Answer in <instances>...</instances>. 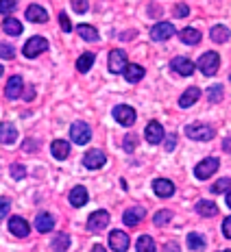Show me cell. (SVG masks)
I'll list each match as a JSON object with an SVG mask.
<instances>
[{
    "instance_id": "cell-1",
    "label": "cell",
    "mask_w": 231,
    "mask_h": 252,
    "mask_svg": "<svg viewBox=\"0 0 231 252\" xmlns=\"http://www.w3.org/2000/svg\"><path fill=\"white\" fill-rule=\"evenodd\" d=\"M186 135L194 141H209L214 137V128L209 124H203V122H194V124H188L186 126Z\"/></svg>"
},
{
    "instance_id": "cell-2",
    "label": "cell",
    "mask_w": 231,
    "mask_h": 252,
    "mask_svg": "<svg viewBox=\"0 0 231 252\" xmlns=\"http://www.w3.org/2000/svg\"><path fill=\"white\" fill-rule=\"evenodd\" d=\"M198 70L203 72L205 76H214L218 72V65H220V57H218V52H214V50H209L205 52V55L198 59Z\"/></svg>"
},
{
    "instance_id": "cell-3",
    "label": "cell",
    "mask_w": 231,
    "mask_h": 252,
    "mask_svg": "<svg viewBox=\"0 0 231 252\" xmlns=\"http://www.w3.org/2000/svg\"><path fill=\"white\" fill-rule=\"evenodd\" d=\"M70 139L75 141V144H78V146H85L87 141L92 139V130H90V126H87L85 122H75L70 126Z\"/></svg>"
},
{
    "instance_id": "cell-4",
    "label": "cell",
    "mask_w": 231,
    "mask_h": 252,
    "mask_svg": "<svg viewBox=\"0 0 231 252\" xmlns=\"http://www.w3.org/2000/svg\"><path fill=\"white\" fill-rule=\"evenodd\" d=\"M114 118H116V122L122 126H133L138 115H135V109L129 107V104H118V107L114 109Z\"/></svg>"
},
{
    "instance_id": "cell-5",
    "label": "cell",
    "mask_w": 231,
    "mask_h": 252,
    "mask_svg": "<svg viewBox=\"0 0 231 252\" xmlns=\"http://www.w3.org/2000/svg\"><path fill=\"white\" fill-rule=\"evenodd\" d=\"M218 165H220V161L214 159V157H209V159L201 161V163L194 167V176H196L198 181H207L209 176H214V172L218 170Z\"/></svg>"
},
{
    "instance_id": "cell-6",
    "label": "cell",
    "mask_w": 231,
    "mask_h": 252,
    "mask_svg": "<svg viewBox=\"0 0 231 252\" xmlns=\"http://www.w3.org/2000/svg\"><path fill=\"white\" fill-rule=\"evenodd\" d=\"M48 50V41L44 37H31L29 41L24 44V57H29V59H35V57H39L41 52Z\"/></svg>"
},
{
    "instance_id": "cell-7",
    "label": "cell",
    "mask_w": 231,
    "mask_h": 252,
    "mask_svg": "<svg viewBox=\"0 0 231 252\" xmlns=\"http://www.w3.org/2000/svg\"><path fill=\"white\" fill-rule=\"evenodd\" d=\"M109 224V213L107 211H94L90 218H87V228L92 230V233H101V230L107 228Z\"/></svg>"
},
{
    "instance_id": "cell-8",
    "label": "cell",
    "mask_w": 231,
    "mask_h": 252,
    "mask_svg": "<svg viewBox=\"0 0 231 252\" xmlns=\"http://www.w3.org/2000/svg\"><path fill=\"white\" fill-rule=\"evenodd\" d=\"M175 35V26L170 22H159L151 29V39L153 41H166Z\"/></svg>"
},
{
    "instance_id": "cell-9",
    "label": "cell",
    "mask_w": 231,
    "mask_h": 252,
    "mask_svg": "<svg viewBox=\"0 0 231 252\" xmlns=\"http://www.w3.org/2000/svg\"><path fill=\"white\" fill-rule=\"evenodd\" d=\"M144 135H146V141L149 144H161L164 141V137H166V133H164V126H161L159 122H149L146 124V130H144Z\"/></svg>"
},
{
    "instance_id": "cell-10",
    "label": "cell",
    "mask_w": 231,
    "mask_h": 252,
    "mask_svg": "<svg viewBox=\"0 0 231 252\" xmlns=\"http://www.w3.org/2000/svg\"><path fill=\"white\" fill-rule=\"evenodd\" d=\"M124 65H127V52L116 48L109 52V72H114V74H120V72L124 70Z\"/></svg>"
},
{
    "instance_id": "cell-11",
    "label": "cell",
    "mask_w": 231,
    "mask_h": 252,
    "mask_svg": "<svg viewBox=\"0 0 231 252\" xmlns=\"http://www.w3.org/2000/svg\"><path fill=\"white\" fill-rule=\"evenodd\" d=\"M109 248L116 252L129 250V235L122 233V230H112V235H109Z\"/></svg>"
},
{
    "instance_id": "cell-12",
    "label": "cell",
    "mask_w": 231,
    "mask_h": 252,
    "mask_svg": "<svg viewBox=\"0 0 231 252\" xmlns=\"http://www.w3.org/2000/svg\"><path fill=\"white\" fill-rule=\"evenodd\" d=\"M105 161H107V157H105L103 150H90L83 157V165H85L87 170H98V167L105 165Z\"/></svg>"
},
{
    "instance_id": "cell-13",
    "label": "cell",
    "mask_w": 231,
    "mask_h": 252,
    "mask_svg": "<svg viewBox=\"0 0 231 252\" xmlns=\"http://www.w3.org/2000/svg\"><path fill=\"white\" fill-rule=\"evenodd\" d=\"M170 67L177 72V74H181V76H190L196 65H194V63L188 59V57H175V59L170 61Z\"/></svg>"
},
{
    "instance_id": "cell-14",
    "label": "cell",
    "mask_w": 231,
    "mask_h": 252,
    "mask_svg": "<svg viewBox=\"0 0 231 252\" xmlns=\"http://www.w3.org/2000/svg\"><path fill=\"white\" fill-rule=\"evenodd\" d=\"M144 215H146V209L144 207H131V209L124 211L122 222L127 224V226H138L142 220H144Z\"/></svg>"
},
{
    "instance_id": "cell-15",
    "label": "cell",
    "mask_w": 231,
    "mask_h": 252,
    "mask_svg": "<svg viewBox=\"0 0 231 252\" xmlns=\"http://www.w3.org/2000/svg\"><path fill=\"white\" fill-rule=\"evenodd\" d=\"M153 191L159 198H170L175 193V183L168 181V178H157V181H153Z\"/></svg>"
},
{
    "instance_id": "cell-16",
    "label": "cell",
    "mask_w": 231,
    "mask_h": 252,
    "mask_svg": "<svg viewBox=\"0 0 231 252\" xmlns=\"http://www.w3.org/2000/svg\"><path fill=\"white\" fill-rule=\"evenodd\" d=\"M22 78L20 76H11L7 83V87H4V96L9 98V100H18L20 96H22Z\"/></svg>"
},
{
    "instance_id": "cell-17",
    "label": "cell",
    "mask_w": 231,
    "mask_h": 252,
    "mask_svg": "<svg viewBox=\"0 0 231 252\" xmlns=\"http://www.w3.org/2000/svg\"><path fill=\"white\" fill-rule=\"evenodd\" d=\"M124 78H127V83H140L142 78H144V67L142 65H138V63H127L124 65Z\"/></svg>"
},
{
    "instance_id": "cell-18",
    "label": "cell",
    "mask_w": 231,
    "mask_h": 252,
    "mask_svg": "<svg viewBox=\"0 0 231 252\" xmlns=\"http://www.w3.org/2000/svg\"><path fill=\"white\" fill-rule=\"evenodd\" d=\"M9 230H11L15 237H26V235L31 233L29 222H26V220H22V218H18V215L9 220Z\"/></svg>"
},
{
    "instance_id": "cell-19",
    "label": "cell",
    "mask_w": 231,
    "mask_h": 252,
    "mask_svg": "<svg viewBox=\"0 0 231 252\" xmlns=\"http://www.w3.org/2000/svg\"><path fill=\"white\" fill-rule=\"evenodd\" d=\"M26 20H29V22L44 24V22H48V13H46V9L39 7V4H31V7L26 9Z\"/></svg>"
},
{
    "instance_id": "cell-20",
    "label": "cell",
    "mask_w": 231,
    "mask_h": 252,
    "mask_svg": "<svg viewBox=\"0 0 231 252\" xmlns=\"http://www.w3.org/2000/svg\"><path fill=\"white\" fill-rule=\"evenodd\" d=\"M50 152H52V157H55V159L64 161V159H68V155H70V144L64 141V139H55L50 144Z\"/></svg>"
},
{
    "instance_id": "cell-21",
    "label": "cell",
    "mask_w": 231,
    "mask_h": 252,
    "mask_svg": "<svg viewBox=\"0 0 231 252\" xmlns=\"http://www.w3.org/2000/svg\"><path fill=\"white\" fill-rule=\"evenodd\" d=\"M18 139V130H15L13 124L2 122L0 124V144H13Z\"/></svg>"
},
{
    "instance_id": "cell-22",
    "label": "cell",
    "mask_w": 231,
    "mask_h": 252,
    "mask_svg": "<svg viewBox=\"0 0 231 252\" xmlns=\"http://www.w3.org/2000/svg\"><path fill=\"white\" fill-rule=\"evenodd\" d=\"M201 98V89L198 87H190L188 92H183L181 94V98H179V107L181 109H188V107H192L194 102Z\"/></svg>"
},
{
    "instance_id": "cell-23",
    "label": "cell",
    "mask_w": 231,
    "mask_h": 252,
    "mask_svg": "<svg viewBox=\"0 0 231 252\" xmlns=\"http://www.w3.org/2000/svg\"><path fill=\"white\" fill-rule=\"evenodd\" d=\"M179 37H181V41L183 44H188V46H196L198 41H201V31H196V29H190V26H188V29H181L179 31Z\"/></svg>"
},
{
    "instance_id": "cell-24",
    "label": "cell",
    "mask_w": 231,
    "mask_h": 252,
    "mask_svg": "<svg viewBox=\"0 0 231 252\" xmlns=\"http://www.w3.org/2000/svg\"><path fill=\"white\" fill-rule=\"evenodd\" d=\"M87 198H90V196H87V189L85 187H75V189H72V191H70V204H72V207H83V204H87Z\"/></svg>"
},
{
    "instance_id": "cell-25",
    "label": "cell",
    "mask_w": 231,
    "mask_h": 252,
    "mask_svg": "<svg viewBox=\"0 0 231 252\" xmlns=\"http://www.w3.org/2000/svg\"><path fill=\"white\" fill-rule=\"evenodd\" d=\"M209 37L216 41V44H225V41H229V37H231V31L223 24H216L212 31H209Z\"/></svg>"
},
{
    "instance_id": "cell-26",
    "label": "cell",
    "mask_w": 231,
    "mask_h": 252,
    "mask_svg": "<svg viewBox=\"0 0 231 252\" xmlns=\"http://www.w3.org/2000/svg\"><path fill=\"white\" fill-rule=\"evenodd\" d=\"M55 226V220H52L50 213H39L38 218H35V228L39 230V233H48Z\"/></svg>"
},
{
    "instance_id": "cell-27",
    "label": "cell",
    "mask_w": 231,
    "mask_h": 252,
    "mask_svg": "<svg viewBox=\"0 0 231 252\" xmlns=\"http://www.w3.org/2000/svg\"><path fill=\"white\" fill-rule=\"evenodd\" d=\"M196 213L203 215V218H214L218 213V207L209 200H198L196 202Z\"/></svg>"
},
{
    "instance_id": "cell-28",
    "label": "cell",
    "mask_w": 231,
    "mask_h": 252,
    "mask_svg": "<svg viewBox=\"0 0 231 252\" xmlns=\"http://www.w3.org/2000/svg\"><path fill=\"white\" fill-rule=\"evenodd\" d=\"M94 59H96V57H94L92 52H83V55L77 59V70L83 72V74H85V72H90V67L94 65Z\"/></svg>"
},
{
    "instance_id": "cell-29",
    "label": "cell",
    "mask_w": 231,
    "mask_h": 252,
    "mask_svg": "<svg viewBox=\"0 0 231 252\" xmlns=\"http://www.w3.org/2000/svg\"><path fill=\"white\" fill-rule=\"evenodd\" d=\"M2 31H4L7 35H13V37H18V35L22 33V24H20L15 18H7V20L2 22Z\"/></svg>"
},
{
    "instance_id": "cell-30",
    "label": "cell",
    "mask_w": 231,
    "mask_h": 252,
    "mask_svg": "<svg viewBox=\"0 0 231 252\" xmlns=\"http://www.w3.org/2000/svg\"><path fill=\"white\" fill-rule=\"evenodd\" d=\"M77 31H78V35H81V39H85V41H98V31L94 29V26L81 24Z\"/></svg>"
},
{
    "instance_id": "cell-31",
    "label": "cell",
    "mask_w": 231,
    "mask_h": 252,
    "mask_svg": "<svg viewBox=\"0 0 231 252\" xmlns=\"http://www.w3.org/2000/svg\"><path fill=\"white\" fill-rule=\"evenodd\" d=\"M135 250L138 252H155V241L153 237H149V235H142L138 239V244H135Z\"/></svg>"
},
{
    "instance_id": "cell-32",
    "label": "cell",
    "mask_w": 231,
    "mask_h": 252,
    "mask_svg": "<svg viewBox=\"0 0 231 252\" xmlns=\"http://www.w3.org/2000/svg\"><path fill=\"white\" fill-rule=\"evenodd\" d=\"M205 237L203 235H198V233H190L188 235V248L190 250H201V248H205Z\"/></svg>"
},
{
    "instance_id": "cell-33",
    "label": "cell",
    "mask_w": 231,
    "mask_h": 252,
    "mask_svg": "<svg viewBox=\"0 0 231 252\" xmlns=\"http://www.w3.org/2000/svg\"><path fill=\"white\" fill-rule=\"evenodd\" d=\"M52 250H68L70 248V237H68L66 233H59L55 239H52Z\"/></svg>"
},
{
    "instance_id": "cell-34",
    "label": "cell",
    "mask_w": 231,
    "mask_h": 252,
    "mask_svg": "<svg viewBox=\"0 0 231 252\" xmlns=\"http://www.w3.org/2000/svg\"><path fill=\"white\" fill-rule=\"evenodd\" d=\"M205 96H207L209 102H220L223 100V85H212L205 92Z\"/></svg>"
},
{
    "instance_id": "cell-35",
    "label": "cell",
    "mask_w": 231,
    "mask_h": 252,
    "mask_svg": "<svg viewBox=\"0 0 231 252\" xmlns=\"http://www.w3.org/2000/svg\"><path fill=\"white\" fill-rule=\"evenodd\" d=\"M170 220H172V213H170V211H157V213L153 215V222L157 224V226H166Z\"/></svg>"
},
{
    "instance_id": "cell-36",
    "label": "cell",
    "mask_w": 231,
    "mask_h": 252,
    "mask_svg": "<svg viewBox=\"0 0 231 252\" xmlns=\"http://www.w3.org/2000/svg\"><path fill=\"white\" fill-rule=\"evenodd\" d=\"M229 187H231V178H220V181L214 183L212 191L214 193H225V191H229Z\"/></svg>"
},
{
    "instance_id": "cell-37",
    "label": "cell",
    "mask_w": 231,
    "mask_h": 252,
    "mask_svg": "<svg viewBox=\"0 0 231 252\" xmlns=\"http://www.w3.org/2000/svg\"><path fill=\"white\" fill-rule=\"evenodd\" d=\"M135 146H138V135H133V133L124 135V144H122V148L127 150V152H133V150H135Z\"/></svg>"
},
{
    "instance_id": "cell-38",
    "label": "cell",
    "mask_w": 231,
    "mask_h": 252,
    "mask_svg": "<svg viewBox=\"0 0 231 252\" xmlns=\"http://www.w3.org/2000/svg\"><path fill=\"white\" fill-rule=\"evenodd\" d=\"M0 57H2V59H13L15 57L13 46L11 44H0Z\"/></svg>"
},
{
    "instance_id": "cell-39",
    "label": "cell",
    "mask_w": 231,
    "mask_h": 252,
    "mask_svg": "<svg viewBox=\"0 0 231 252\" xmlns=\"http://www.w3.org/2000/svg\"><path fill=\"white\" fill-rule=\"evenodd\" d=\"M11 176L15 178V181H22V178L26 176V170H24V165H11Z\"/></svg>"
},
{
    "instance_id": "cell-40",
    "label": "cell",
    "mask_w": 231,
    "mask_h": 252,
    "mask_svg": "<svg viewBox=\"0 0 231 252\" xmlns=\"http://www.w3.org/2000/svg\"><path fill=\"white\" fill-rule=\"evenodd\" d=\"M87 7H90V4H87V0H72V9H75L77 13H85Z\"/></svg>"
},
{
    "instance_id": "cell-41",
    "label": "cell",
    "mask_w": 231,
    "mask_h": 252,
    "mask_svg": "<svg viewBox=\"0 0 231 252\" xmlns=\"http://www.w3.org/2000/svg\"><path fill=\"white\" fill-rule=\"evenodd\" d=\"M15 9V0H0V13H11Z\"/></svg>"
},
{
    "instance_id": "cell-42",
    "label": "cell",
    "mask_w": 231,
    "mask_h": 252,
    "mask_svg": "<svg viewBox=\"0 0 231 252\" xmlns=\"http://www.w3.org/2000/svg\"><path fill=\"white\" fill-rule=\"evenodd\" d=\"M175 15H177V18H186V15H190V7H188V4H183V2H179L175 7Z\"/></svg>"
},
{
    "instance_id": "cell-43",
    "label": "cell",
    "mask_w": 231,
    "mask_h": 252,
    "mask_svg": "<svg viewBox=\"0 0 231 252\" xmlns=\"http://www.w3.org/2000/svg\"><path fill=\"white\" fill-rule=\"evenodd\" d=\"M9 209H11V202H9L7 198H0V218H7Z\"/></svg>"
},
{
    "instance_id": "cell-44",
    "label": "cell",
    "mask_w": 231,
    "mask_h": 252,
    "mask_svg": "<svg viewBox=\"0 0 231 252\" xmlns=\"http://www.w3.org/2000/svg\"><path fill=\"white\" fill-rule=\"evenodd\" d=\"M164 148H166V152H172L177 148V137L175 135H168L166 137V144H164Z\"/></svg>"
},
{
    "instance_id": "cell-45",
    "label": "cell",
    "mask_w": 231,
    "mask_h": 252,
    "mask_svg": "<svg viewBox=\"0 0 231 252\" xmlns=\"http://www.w3.org/2000/svg\"><path fill=\"white\" fill-rule=\"evenodd\" d=\"M59 24H61V29L66 31V33H70V29H72V24H70V18H68L66 13H61L59 15Z\"/></svg>"
},
{
    "instance_id": "cell-46",
    "label": "cell",
    "mask_w": 231,
    "mask_h": 252,
    "mask_svg": "<svg viewBox=\"0 0 231 252\" xmlns=\"http://www.w3.org/2000/svg\"><path fill=\"white\" fill-rule=\"evenodd\" d=\"M223 235H225L227 239H231V215L223 220Z\"/></svg>"
},
{
    "instance_id": "cell-47",
    "label": "cell",
    "mask_w": 231,
    "mask_h": 252,
    "mask_svg": "<svg viewBox=\"0 0 231 252\" xmlns=\"http://www.w3.org/2000/svg\"><path fill=\"white\" fill-rule=\"evenodd\" d=\"M223 148L227 150V152H231V137H227V139L223 141Z\"/></svg>"
},
{
    "instance_id": "cell-48",
    "label": "cell",
    "mask_w": 231,
    "mask_h": 252,
    "mask_svg": "<svg viewBox=\"0 0 231 252\" xmlns=\"http://www.w3.org/2000/svg\"><path fill=\"white\" fill-rule=\"evenodd\" d=\"M33 96H35V89H33V87H29V92H26V100H31Z\"/></svg>"
},
{
    "instance_id": "cell-49",
    "label": "cell",
    "mask_w": 231,
    "mask_h": 252,
    "mask_svg": "<svg viewBox=\"0 0 231 252\" xmlns=\"http://www.w3.org/2000/svg\"><path fill=\"white\" fill-rule=\"evenodd\" d=\"M166 250H179V246H177V244H168Z\"/></svg>"
},
{
    "instance_id": "cell-50",
    "label": "cell",
    "mask_w": 231,
    "mask_h": 252,
    "mask_svg": "<svg viewBox=\"0 0 231 252\" xmlns=\"http://www.w3.org/2000/svg\"><path fill=\"white\" fill-rule=\"evenodd\" d=\"M227 204H229V209H231V191H229V196H227Z\"/></svg>"
},
{
    "instance_id": "cell-51",
    "label": "cell",
    "mask_w": 231,
    "mask_h": 252,
    "mask_svg": "<svg viewBox=\"0 0 231 252\" xmlns=\"http://www.w3.org/2000/svg\"><path fill=\"white\" fill-rule=\"evenodd\" d=\"M2 70H4V67H2V65H0V76H2Z\"/></svg>"
}]
</instances>
